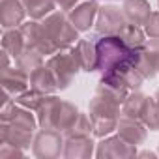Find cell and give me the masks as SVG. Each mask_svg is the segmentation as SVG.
<instances>
[{"mask_svg": "<svg viewBox=\"0 0 159 159\" xmlns=\"http://www.w3.org/2000/svg\"><path fill=\"white\" fill-rule=\"evenodd\" d=\"M98 69L101 75H122L129 67L137 66L139 49H131L120 36H101L98 41Z\"/></svg>", "mask_w": 159, "mask_h": 159, "instance_id": "obj_1", "label": "cell"}, {"mask_svg": "<svg viewBox=\"0 0 159 159\" xmlns=\"http://www.w3.org/2000/svg\"><path fill=\"white\" fill-rule=\"evenodd\" d=\"M88 116L92 120V133H94V137H98V139L109 137L118 127L120 105L96 94L92 98V101H90Z\"/></svg>", "mask_w": 159, "mask_h": 159, "instance_id": "obj_2", "label": "cell"}, {"mask_svg": "<svg viewBox=\"0 0 159 159\" xmlns=\"http://www.w3.org/2000/svg\"><path fill=\"white\" fill-rule=\"evenodd\" d=\"M41 23H43L49 38L56 45V49H67L75 41H79V30L75 28L69 15L64 10L49 13L45 19H41Z\"/></svg>", "mask_w": 159, "mask_h": 159, "instance_id": "obj_3", "label": "cell"}, {"mask_svg": "<svg viewBox=\"0 0 159 159\" xmlns=\"http://www.w3.org/2000/svg\"><path fill=\"white\" fill-rule=\"evenodd\" d=\"M47 67L52 71V75L56 79L58 90H66V88H69L75 75L81 69V64H79V60L75 56L73 47H67V49H58L47 60Z\"/></svg>", "mask_w": 159, "mask_h": 159, "instance_id": "obj_4", "label": "cell"}, {"mask_svg": "<svg viewBox=\"0 0 159 159\" xmlns=\"http://www.w3.org/2000/svg\"><path fill=\"white\" fill-rule=\"evenodd\" d=\"M64 135L58 129H41L32 142V153L39 159H56L64 155Z\"/></svg>", "mask_w": 159, "mask_h": 159, "instance_id": "obj_5", "label": "cell"}, {"mask_svg": "<svg viewBox=\"0 0 159 159\" xmlns=\"http://www.w3.org/2000/svg\"><path fill=\"white\" fill-rule=\"evenodd\" d=\"M127 19L124 15V10L112 4H105L99 8L96 17V32L99 36H120V32L127 26Z\"/></svg>", "mask_w": 159, "mask_h": 159, "instance_id": "obj_6", "label": "cell"}, {"mask_svg": "<svg viewBox=\"0 0 159 159\" xmlns=\"http://www.w3.org/2000/svg\"><path fill=\"white\" fill-rule=\"evenodd\" d=\"M19 28H21V32H23V38H25L26 47L36 49V51L41 52L43 56H45V54H54V52L58 51L56 45L52 43V39L49 38V34H47V30H45V26H43L41 21H38V19L26 21V23H23Z\"/></svg>", "mask_w": 159, "mask_h": 159, "instance_id": "obj_7", "label": "cell"}, {"mask_svg": "<svg viewBox=\"0 0 159 159\" xmlns=\"http://www.w3.org/2000/svg\"><path fill=\"white\" fill-rule=\"evenodd\" d=\"M137 155V146L122 139L118 133L103 137L96 146V157L99 159H131Z\"/></svg>", "mask_w": 159, "mask_h": 159, "instance_id": "obj_8", "label": "cell"}, {"mask_svg": "<svg viewBox=\"0 0 159 159\" xmlns=\"http://www.w3.org/2000/svg\"><path fill=\"white\" fill-rule=\"evenodd\" d=\"M99 11V2L98 0H84V2L77 4L69 11V19L75 25L79 32H86L96 25V17Z\"/></svg>", "mask_w": 159, "mask_h": 159, "instance_id": "obj_9", "label": "cell"}, {"mask_svg": "<svg viewBox=\"0 0 159 159\" xmlns=\"http://www.w3.org/2000/svg\"><path fill=\"white\" fill-rule=\"evenodd\" d=\"M66 139V137H64ZM96 142L92 135L86 137H67L64 140V157L66 159H88L96 153Z\"/></svg>", "mask_w": 159, "mask_h": 159, "instance_id": "obj_10", "label": "cell"}, {"mask_svg": "<svg viewBox=\"0 0 159 159\" xmlns=\"http://www.w3.org/2000/svg\"><path fill=\"white\" fill-rule=\"evenodd\" d=\"M60 107H62V99L56 98L54 94H47V96L43 98L41 105H39L38 111H36L38 124H39L41 129H56Z\"/></svg>", "mask_w": 159, "mask_h": 159, "instance_id": "obj_11", "label": "cell"}, {"mask_svg": "<svg viewBox=\"0 0 159 159\" xmlns=\"http://www.w3.org/2000/svg\"><path fill=\"white\" fill-rule=\"evenodd\" d=\"M26 8L23 0H0V23L4 30L17 28L25 23Z\"/></svg>", "mask_w": 159, "mask_h": 159, "instance_id": "obj_12", "label": "cell"}, {"mask_svg": "<svg viewBox=\"0 0 159 159\" xmlns=\"http://www.w3.org/2000/svg\"><path fill=\"white\" fill-rule=\"evenodd\" d=\"M116 133H118L122 139H125L127 142L139 146V144H142V142L146 140L148 127L144 125L142 120H137V118H131V116H120Z\"/></svg>", "mask_w": 159, "mask_h": 159, "instance_id": "obj_13", "label": "cell"}, {"mask_svg": "<svg viewBox=\"0 0 159 159\" xmlns=\"http://www.w3.org/2000/svg\"><path fill=\"white\" fill-rule=\"evenodd\" d=\"M0 140L8 142V144H13V146L21 148V150H26L34 142V131L17 127V125H13L10 122H2V125H0Z\"/></svg>", "mask_w": 159, "mask_h": 159, "instance_id": "obj_14", "label": "cell"}, {"mask_svg": "<svg viewBox=\"0 0 159 159\" xmlns=\"http://www.w3.org/2000/svg\"><path fill=\"white\" fill-rule=\"evenodd\" d=\"M75 56L81 64V69L86 73L98 71V43L92 39H79L73 47Z\"/></svg>", "mask_w": 159, "mask_h": 159, "instance_id": "obj_15", "label": "cell"}, {"mask_svg": "<svg viewBox=\"0 0 159 159\" xmlns=\"http://www.w3.org/2000/svg\"><path fill=\"white\" fill-rule=\"evenodd\" d=\"M30 84V75L25 73L23 69H15V67H8L2 71V88L6 94L10 96H19L21 92H25Z\"/></svg>", "mask_w": 159, "mask_h": 159, "instance_id": "obj_16", "label": "cell"}, {"mask_svg": "<svg viewBox=\"0 0 159 159\" xmlns=\"http://www.w3.org/2000/svg\"><path fill=\"white\" fill-rule=\"evenodd\" d=\"M122 10H124L127 23L137 25V26H144L148 17L152 15V8L148 0H124Z\"/></svg>", "mask_w": 159, "mask_h": 159, "instance_id": "obj_17", "label": "cell"}, {"mask_svg": "<svg viewBox=\"0 0 159 159\" xmlns=\"http://www.w3.org/2000/svg\"><path fill=\"white\" fill-rule=\"evenodd\" d=\"M30 88H34L41 94H54L58 90L56 79H54L52 71L47 67V64L39 66L38 69H34L30 73Z\"/></svg>", "mask_w": 159, "mask_h": 159, "instance_id": "obj_18", "label": "cell"}, {"mask_svg": "<svg viewBox=\"0 0 159 159\" xmlns=\"http://www.w3.org/2000/svg\"><path fill=\"white\" fill-rule=\"evenodd\" d=\"M148 99H150V98H148L146 94H142L140 90H131V92L127 94V98L124 99V103H122V114L140 120V118H142V112H144V109H146Z\"/></svg>", "mask_w": 159, "mask_h": 159, "instance_id": "obj_19", "label": "cell"}, {"mask_svg": "<svg viewBox=\"0 0 159 159\" xmlns=\"http://www.w3.org/2000/svg\"><path fill=\"white\" fill-rule=\"evenodd\" d=\"M25 47H26V43H25V38H23L21 28H8V30H4L2 49L6 52H10L11 58H17L25 51Z\"/></svg>", "mask_w": 159, "mask_h": 159, "instance_id": "obj_20", "label": "cell"}, {"mask_svg": "<svg viewBox=\"0 0 159 159\" xmlns=\"http://www.w3.org/2000/svg\"><path fill=\"white\" fill-rule=\"evenodd\" d=\"M15 64L19 69H23L25 73H32L34 69H38L39 66H43V54L38 52L32 47H25V51L15 58Z\"/></svg>", "mask_w": 159, "mask_h": 159, "instance_id": "obj_21", "label": "cell"}, {"mask_svg": "<svg viewBox=\"0 0 159 159\" xmlns=\"http://www.w3.org/2000/svg\"><path fill=\"white\" fill-rule=\"evenodd\" d=\"M23 4L26 8V13L30 15V19H45L49 13L54 11L56 0H23Z\"/></svg>", "mask_w": 159, "mask_h": 159, "instance_id": "obj_22", "label": "cell"}, {"mask_svg": "<svg viewBox=\"0 0 159 159\" xmlns=\"http://www.w3.org/2000/svg\"><path fill=\"white\" fill-rule=\"evenodd\" d=\"M120 38L124 39V43L131 49H140L146 45V32L137 26V25H127L122 32H120Z\"/></svg>", "mask_w": 159, "mask_h": 159, "instance_id": "obj_23", "label": "cell"}, {"mask_svg": "<svg viewBox=\"0 0 159 159\" xmlns=\"http://www.w3.org/2000/svg\"><path fill=\"white\" fill-rule=\"evenodd\" d=\"M66 139L67 137H86V135H94L92 133V120H90V116L88 114H79L77 116V120L62 133Z\"/></svg>", "mask_w": 159, "mask_h": 159, "instance_id": "obj_24", "label": "cell"}, {"mask_svg": "<svg viewBox=\"0 0 159 159\" xmlns=\"http://www.w3.org/2000/svg\"><path fill=\"white\" fill-rule=\"evenodd\" d=\"M81 114L79 112V109L73 105V103H69V101H62V107H60V114H58V124H56V129L58 131H66L75 120H77V116Z\"/></svg>", "mask_w": 159, "mask_h": 159, "instance_id": "obj_25", "label": "cell"}, {"mask_svg": "<svg viewBox=\"0 0 159 159\" xmlns=\"http://www.w3.org/2000/svg\"><path fill=\"white\" fill-rule=\"evenodd\" d=\"M45 96H47V94H41V92L30 88V90H25V92H21L19 96H15V101H17V105H21V107L30 109V111L36 112L38 107L41 105V101H43Z\"/></svg>", "mask_w": 159, "mask_h": 159, "instance_id": "obj_26", "label": "cell"}, {"mask_svg": "<svg viewBox=\"0 0 159 159\" xmlns=\"http://www.w3.org/2000/svg\"><path fill=\"white\" fill-rule=\"evenodd\" d=\"M140 120L144 122V125H146L150 131H159V105L155 103V99H153V98H150V99H148L146 109H144V112H142V118H140Z\"/></svg>", "mask_w": 159, "mask_h": 159, "instance_id": "obj_27", "label": "cell"}, {"mask_svg": "<svg viewBox=\"0 0 159 159\" xmlns=\"http://www.w3.org/2000/svg\"><path fill=\"white\" fill-rule=\"evenodd\" d=\"M144 32L150 39H159V11H152L144 25Z\"/></svg>", "mask_w": 159, "mask_h": 159, "instance_id": "obj_28", "label": "cell"}, {"mask_svg": "<svg viewBox=\"0 0 159 159\" xmlns=\"http://www.w3.org/2000/svg\"><path fill=\"white\" fill-rule=\"evenodd\" d=\"M23 153L25 150L8 142H2V146H0V159H15V157H23Z\"/></svg>", "mask_w": 159, "mask_h": 159, "instance_id": "obj_29", "label": "cell"}, {"mask_svg": "<svg viewBox=\"0 0 159 159\" xmlns=\"http://www.w3.org/2000/svg\"><path fill=\"white\" fill-rule=\"evenodd\" d=\"M81 0H56V6H60V10H64V11H71Z\"/></svg>", "mask_w": 159, "mask_h": 159, "instance_id": "obj_30", "label": "cell"}, {"mask_svg": "<svg viewBox=\"0 0 159 159\" xmlns=\"http://www.w3.org/2000/svg\"><path fill=\"white\" fill-rule=\"evenodd\" d=\"M8 67H10V52L2 51V71L8 69Z\"/></svg>", "mask_w": 159, "mask_h": 159, "instance_id": "obj_31", "label": "cell"}, {"mask_svg": "<svg viewBox=\"0 0 159 159\" xmlns=\"http://www.w3.org/2000/svg\"><path fill=\"white\" fill-rule=\"evenodd\" d=\"M139 157H155L157 153H153V152H140V153H137Z\"/></svg>", "mask_w": 159, "mask_h": 159, "instance_id": "obj_32", "label": "cell"}, {"mask_svg": "<svg viewBox=\"0 0 159 159\" xmlns=\"http://www.w3.org/2000/svg\"><path fill=\"white\" fill-rule=\"evenodd\" d=\"M153 99H155V103H157V105H159V88H157V90H155V94H153Z\"/></svg>", "mask_w": 159, "mask_h": 159, "instance_id": "obj_33", "label": "cell"}, {"mask_svg": "<svg viewBox=\"0 0 159 159\" xmlns=\"http://www.w3.org/2000/svg\"><path fill=\"white\" fill-rule=\"evenodd\" d=\"M157 6H159V0H157Z\"/></svg>", "mask_w": 159, "mask_h": 159, "instance_id": "obj_34", "label": "cell"}, {"mask_svg": "<svg viewBox=\"0 0 159 159\" xmlns=\"http://www.w3.org/2000/svg\"><path fill=\"white\" fill-rule=\"evenodd\" d=\"M157 153H159V148H157Z\"/></svg>", "mask_w": 159, "mask_h": 159, "instance_id": "obj_35", "label": "cell"}, {"mask_svg": "<svg viewBox=\"0 0 159 159\" xmlns=\"http://www.w3.org/2000/svg\"><path fill=\"white\" fill-rule=\"evenodd\" d=\"M98 2H99V0H98Z\"/></svg>", "mask_w": 159, "mask_h": 159, "instance_id": "obj_36", "label": "cell"}]
</instances>
